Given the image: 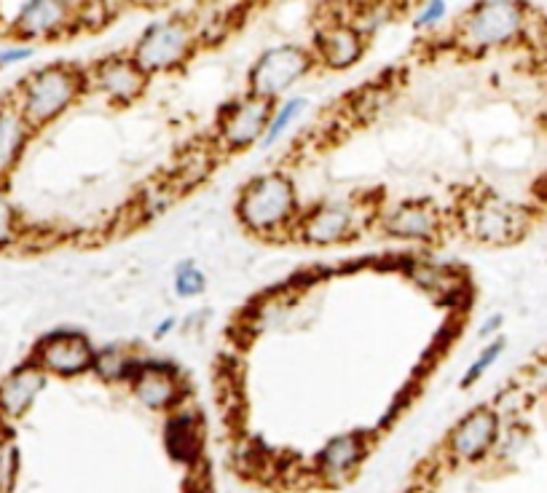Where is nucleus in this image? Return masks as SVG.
I'll use <instances>...</instances> for the list:
<instances>
[{"label":"nucleus","instance_id":"nucleus-1","mask_svg":"<svg viewBox=\"0 0 547 493\" xmlns=\"http://www.w3.org/2000/svg\"><path fill=\"white\" fill-rule=\"evenodd\" d=\"M236 218L258 239L293 236L301 220L295 183L285 172L253 177L236 199Z\"/></svg>","mask_w":547,"mask_h":493},{"label":"nucleus","instance_id":"nucleus-2","mask_svg":"<svg viewBox=\"0 0 547 493\" xmlns=\"http://www.w3.org/2000/svg\"><path fill=\"white\" fill-rule=\"evenodd\" d=\"M89 86V73L73 65H46L33 70L19 84L17 110L30 129H41L57 121Z\"/></svg>","mask_w":547,"mask_h":493},{"label":"nucleus","instance_id":"nucleus-3","mask_svg":"<svg viewBox=\"0 0 547 493\" xmlns=\"http://www.w3.org/2000/svg\"><path fill=\"white\" fill-rule=\"evenodd\" d=\"M199 41L202 38H199V30L191 19L167 17L145 27L129 57L135 59L137 67L151 78L156 73H167V70H175L183 62H188Z\"/></svg>","mask_w":547,"mask_h":493},{"label":"nucleus","instance_id":"nucleus-4","mask_svg":"<svg viewBox=\"0 0 547 493\" xmlns=\"http://www.w3.org/2000/svg\"><path fill=\"white\" fill-rule=\"evenodd\" d=\"M314 62H317L314 51L295 46V43H282V46L266 49L261 57L255 59L253 70L247 76V94L277 105L279 97L290 86L312 73Z\"/></svg>","mask_w":547,"mask_h":493},{"label":"nucleus","instance_id":"nucleus-5","mask_svg":"<svg viewBox=\"0 0 547 493\" xmlns=\"http://www.w3.org/2000/svg\"><path fill=\"white\" fill-rule=\"evenodd\" d=\"M526 9L518 3H478L467 11L456 30L459 43L470 51H489L513 43L523 33Z\"/></svg>","mask_w":547,"mask_h":493},{"label":"nucleus","instance_id":"nucleus-6","mask_svg":"<svg viewBox=\"0 0 547 493\" xmlns=\"http://www.w3.org/2000/svg\"><path fill=\"white\" fill-rule=\"evenodd\" d=\"M464 231L483 244H513L529 231V218L518 204L486 193L464 207Z\"/></svg>","mask_w":547,"mask_h":493},{"label":"nucleus","instance_id":"nucleus-7","mask_svg":"<svg viewBox=\"0 0 547 493\" xmlns=\"http://www.w3.org/2000/svg\"><path fill=\"white\" fill-rule=\"evenodd\" d=\"M499 443V416L489 405L470 410L454 424L446 437V459L454 467H472L489 459V453Z\"/></svg>","mask_w":547,"mask_h":493},{"label":"nucleus","instance_id":"nucleus-8","mask_svg":"<svg viewBox=\"0 0 547 493\" xmlns=\"http://www.w3.org/2000/svg\"><path fill=\"white\" fill-rule=\"evenodd\" d=\"M35 368H41L46 376L76 378L94 370L97 349L92 341L78 330H51L35 343L33 360Z\"/></svg>","mask_w":547,"mask_h":493},{"label":"nucleus","instance_id":"nucleus-9","mask_svg":"<svg viewBox=\"0 0 547 493\" xmlns=\"http://www.w3.org/2000/svg\"><path fill=\"white\" fill-rule=\"evenodd\" d=\"M360 231V209L354 201H322L301 212L295 236L314 247L349 242Z\"/></svg>","mask_w":547,"mask_h":493},{"label":"nucleus","instance_id":"nucleus-10","mask_svg":"<svg viewBox=\"0 0 547 493\" xmlns=\"http://www.w3.org/2000/svg\"><path fill=\"white\" fill-rule=\"evenodd\" d=\"M274 108L266 100H258L253 94H245L228 105L218 118V140L226 151H247L253 145L263 143V134L269 129Z\"/></svg>","mask_w":547,"mask_h":493},{"label":"nucleus","instance_id":"nucleus-11","mask_svg":"<svg viewBox=\"0 0 547 493\" xmlns=\"http://www.w3.org/2000/svg\"><path fill=\"white\" fill-rule=\"evenodd\" d=\"M84 22V6L73 3H51V0H33L22 3L11 19V30L25 41H49L78 30Z\"/></svg>","mask_w":547,"mask_h":493},{"label":"nucleus","instance_id":"nucleus-12","mask_svg":"<svg viewBox=\"0 0 547 493\" xmlns=\"http://www.w3.org/2000/svg\"><path fill=\"white\" fill-rule=\"evenodd\" d=\"M127 384L137 402L148 410L175 413L186 397L183 376L167 362H135V370L129 373Z\"/></svg>","mask_w":547,"mask_h":493},{"label":"nucleus","instance_id":"nucleus-13","mask_svg":"<svg viewBox=\"0 0 547 493\" xmlns=\"http://www.w3.org/2000/svg\"><path fill=\"white\" fill-rule=\"evenodd\" d=\"M368 453H371V437L365 432H344V435L330 437L314 456V475L330 488L344 485L362 467Z\"/></svg>","mask_w":547,"mask_h":493},{"label":"nucleus","instance_id":"nucleus-14","mask_svg":"<svg viewBox=\"0 0 547 493\" xmlns=\"http://www.w3.org/2000/svg\"><path fill=\"white\" fill-rule=\"evenodd\" d=\"M381 231L405 242H435L443 234V215L432 201H400L381 215Z\"/></svg>","mask_w":547,"mask_h":493},{"label":"nucleus","instance_id":"nucleus-15","mask_svg":"<svg viewBox=\"0 0 547 493\" xmlns=\"http://www.w3.org/2000/svg\"><path fill=\"white\" fill-rule=\"evenodd\" d=\"M89 84L94 89H100L110 105H132V102H137L145 94L148 76L137 67L132 57L113 54V57H105L92 67Z\"/></svg>","mask_w":547,"mask_h":493},{"label":"nucleus","instance_id":"nucleus-16","mask_svg":"<svg viewBox=\"0 0 547 493\" xmlns=\"http://www.w3.org/2000/svg\"><path fill=\"white\" fill-rule=\"evenodd\" d=\"M365 41L368 35H362L352 22L325 25L314 38V59L330 70H346L354 62H360L365 54Z\"/></svg>","mask_w":547,"mask_h":493},{"label":"nucleus","instance_id":"nucleus-17","mask_svg":"<svg viewBox=\"0 0 547 493\" xmlns=\"http://www.w3.org/2000/svg\"><path fill=\"white\" fill-rule=\"evenodd\" d=\"M164 448L169 459L180 467H196L204 456L202 418L191 410H175L164 427Z\"/></svg>","mask_w":547,"mask_h":493},{"label":"nucleus","instance_id":"nucleus-18","mask_svg":"<svg viewBox=\"0 0 547 493\" xmlns=\"http://www.w3.org/2000/svg\"><path fill=\"white\" fill-rule=\"evenodd\" d=\"M46 386V373L35 368L33 362H25L0 381V418L17 421L33 408L35 397Z\"/></svg>","mask_w":547,"mask_h":493},{"label":"nucleus","instance_id":"nucleus-19","mask_svg":"<svg viewBox=\"0 0 547 493\" xmlns=\"http://www.w3.org/2000/svg\"><path fill=\"white\" fill-rule=\"evenodd\" d=\"M30 124H27L17 105H3L0 108V183L17 167L27 143H30Z\"/></svg>","mask_w":547,"mask_h":493},{"label":"nucleus","instance_id":"nucleus-20","mask_svg":"<svg viewBox=\"0 0 547 493\" xmlns=\"http://www.w3.org/2000/svg\"><path fill=\"white\" fill-rule=\"evenodd\" d=\"M303 108H306V100H303V97H290V100H285L282 105H277V108H274V116H271L269 121V129L263 134V148L274 143V140H279L287 126L301 116Z\"/></svg>","mask_w":547,"mask_h":493},{"label":"nucleus","instance_id":"nucleus-21","mask_svg":"<svg viewBox=\"0 0 547 493\" xmlns=\"http://www.w3.org/2000/svg\"><path fill=\"white\" fill-rule=\"evenodd\" d=\"M94 370H97L102 378H108V381H129V373L135 370V360H129L127 354L118 349L97 351Z\"/></svg>","mask_w":547,"mask_h":493},{"label":"nucleus","instance_id":"nucleus-22","mask_svg":"<svg viewBox=\"0 0 547 493\" xmlns=\"http://www.w3.org/2000/svg\"><path fill=\"white\" fill-rule=\"evenodd\" d=\"M207 290V276L194 260H183L175 271V293L180 298H196Z\"/></svg>","mask_w":547,"mask_h":493},{"label":"nucleus","instance_id":"nucleus-23","mask_svg":"<svg viewBox=\"0 0 547 493\" xmlns=\"http://www.w3.org/2000/svg\"><path fill=\"white\" fill-rule=\"evenodd\" d=\"M502 351H505V338H494V341H489V346H483V351L478 354V360L472 362L470 368H467V373L462 376L459 386L467 389V386L478 384L480 378L486 376V370H489L499 357H502Z\"/></svg>","mask_w":547,"mask_h":493},{"label":"nucleus","instance_id":"nucleus-24","mask_svg":"<svg viewBox=\"0 0 547 493\" xmlns=\"http://www.w3.org/2000/svg\"><path fill=\"white\" fill-rule=\"evenodd\" d=\"M19 234H22V223H19L17 207L11 204L6 191L0 188V250H6V247H11V244H17Z\"/></svg>","mask_w":547,"mask_h":493},{"label":"nucleus","instance_id":"nucleus-25","mask_svg":"<svg viewBox=\"0 0 547 493\" xmlns=\"http://www.w3.org/2000/svg\"><path fill=\"white\" fill-rule=\"evenodd\" d=\"M19 453L14 445H0V493H9L17 480Z\"/></svg>","mask_w":547,"mask_h":493},{"label":"nucleus","instance_id":"nucleus-26","mask_svg":"<svg viewBox=\"0 0 547 493\" xmlns=\"http://www.w3.org/2000/svg\"><path fill=\"white\" fill-rule=\"evenodd\" d=\"M35 57V49L30 43H11V46H0V67L22 65L27 59Z\"/></svg>","mask_w":547,"mask_h":493},{"label":"nucleus","instance_id":"nucleus-27","mask_svg":"<svg viewBox=\"0 0 547 493\" xmlns=\"http://www.w3.org/2000/svg\"><path fill=\"white\" fill-rule=\"evenodd\" d=\"M446 14H448L446 3H427V6L419 11V17H416V25L419 27L438 25L440 19H446Z\"/></svg>","mask_w":547,"mask_h":493},{"label":"nucleus","instance_id":"nucleus-28","mask_svg":"<svg viewBox=\"0 0 547 493\" xmlns=\"http://www.w3.org/2000/svg\"><path fill=\"white\" fill-rule=\"evenodd\" d=\"M502 322H505V319H502V314H494L491 319H486V325L480 327V338H489V335L497 333L499 327H502Z\"/></svg>","mask_w":547,"mask_h":493},{"label":"nucleus","instance_id":"nucleus-29","mask_svg":"<svg viewBox=\"0 0 547 493\" xmlns=\"http://www.w3.org/2000/svg\"><path fill=\"white\" fill-rule=\"evenodd\" d=\"M169 330H172V319H169V322H161V327H159V335H161V333H169Z\"/></svg>","mask_w":547,"mask_h":493}]
</instances>
